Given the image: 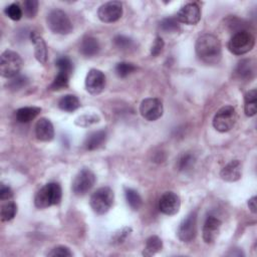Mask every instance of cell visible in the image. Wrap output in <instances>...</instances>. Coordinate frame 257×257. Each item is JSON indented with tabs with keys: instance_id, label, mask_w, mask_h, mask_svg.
Returning <instances> with one entry per match:
<instances>
[{
	"instance_id": "8fae6325",
	"label": "cell",
	"mask_w": 257,
	"mask_h": 257,
	"mask_svg": "<svg viewBox=\"0 0 257 257\" xmlns=\"http://www.w3.org/2000/svg\"><path fill=\"white\" fill-rule=\"evenodd\" d=\"M122 15V4L119 1H108L97 10V16L104 23H112L117 21Z\"/></svg>"
},
{
	"instance_id": "d590c367",
	"label": "cell",
	"mask_w": 257,
	"mask_h": 257,
	"mask_svg": "<svg viewBox=\"0 0 257 257\" xmlns=\"http://www.w3.org/2000/svg\"><path fill=\"white\" fill-rule=\"evenodd\" d=\"M131 233H132V228H130V227H123V228L117 230L111 236V243L112 244H121Z\"/></svg>"
},
{
	"instance_id": "f546056e",
	"label": "cell",
	"mask_w": 257,
	"mask_h": 257,
	"mask_svg": "<svg viewBox=\"0 0 257 257\" xmlns=\"http://www.w3.org/2000/svg\"><path fill=\"white\" fill-rule=\"evenodd\" d=\"M55 65L58 68L59 72L66 73L68 75L72 74L73 71V63L67 56H60L56 59Z\"/></svg>"
},
{
	"instance_id": "484cf974",
	"label": "cell",
	"mask_w": 257,
	"mask_h": 257,
	"mask_svg": "<svg viewBox=\"0 0 257 257\" xmlns=\"http://www.w3.org/2000/svg\"><path fill=\"white\" fill-rule=\"evenodd\" d=\"M124 196H125V200L127 205L133 209V210H139L142 207L143 204V200L142 197L140 196V194L131 188H125L124 189Z\"/></svg>"
},
{
	"instance_id": "3957f363",
	"label": "cell",
	"mask_w": 257,
	"mask_h": 257,
	"mask_svg": "<svg viewBox=\"0 0 257 257\" xmlns=\"http://www.w3.org/2000/svg\"><path fill=\"white\" fill-rule=\"evenodd\" d=\"M113 200V191L109 187H101L92 193L89 204L94 213L97 215H103L111 208Z\"/></svg>"
},
{
	"instance_id": "30bf717a",
	"label": "cell",
	"mask_w": 257,
	"mask_h": 257,
	"mask_svg": "<svg viewBox=\"0 0 257 257\" xmlns=\"http://www.w3.org/2000/svg\"><path fill=\"white\" fill-rule=\"evenodd\" d=\"M140 112L142 116L149 121L157 120L163 115V112H164L163 103L159 98H156V97L145 98L141 102Z\"/></svg>"
},
{
	"instance_id": "7c38bea8",
	"label": "cell",
	"mask_w": 257,
	"mask_h": 257,
	"mask_svg": "<svg viewBox=\"0 0 257 257\" xmlns=\"http://www.w3.org/2000/svg\"><path fill=\"white\" fill-rule=\"evenodd\" d=\"M176 19L187 25H195L201 19V9L197 3H187L178 11Z\"/></svg>"
},
{
	"instance_id": "d4e9b609",
	"label": "cell",
	"mask_w": 257,
	"mask_h": 257,
	"mask_svg": "<svg viewBox=\"0 0 257 257\" xmlns=\"http://www.w3.org/2000/svg\"><path fill=\"white\" fill-rule=\"evenodd\" d=\"M245 100V105H244V110L247 116H253L257 112V91L255 88L247 91L244 97Z\"/></svg>"
},
{
	"instance_id": "e575fe53",
	"label": "cell",
	"mask_w": 257,
	"mask_h": 257,
	"mask_svg": "<svg viewBox=\"0 0 257 257\" xmlns=\"http://www.w3.org/2000/svg\"><path fill=\"white\" fill-rule=\"evenodd\" d=\"M24 14L28 18H33L38 10V1L37 0H26L23 2L22 8Z\"/></svg>"
},
{
	"instance_id": "836d02e7",
	"label": "cell",
	"mask_w": 257,
	"mask_h": 257,
	"mask_svg": "<svg viewBox=\"0 0 257 257\" xmlns=\"http://www.w3.org/2000/svg\"><path fill=\"white\" fill-rule=\"evenodd\" d=\"M99 121V116L95 113H89V114H83L78 116L75 119V124L79 126H88L95 122Z\"/></svg>"
},
{
	"instance_id": "5bb4252c",
	"label": "cell",
	"mask_w": 257,
	"mask_h": 257,
	"mask_svg": "<svg viewBox=\"0 0 257 257\" xmlns=\"http://www.w3.org/2000/svg\"><path fill=\"white\" fill-rule=\"evenodd\" d=\"M181 207V199L174 192L164 193L159 200V209L162 213L172 216L179 212Z\"/></svg>"
},
{
	"instance_id": "83f0119b",
	"label": "cell",
	"mask_w": 257,
	"mask_h": 257,
	"mask_svg": "<svg viewBox=\"0 0 257 257\" xmlns=\"http://www.w3.org/2000/svg\"><path fill=\"white\" fill-rule=\"evenodd\" d=\"M69 77L70 75L63 73V72H59L57 73V75L54 77L53 81L51 82V84L49 85V89L50 90H60L62 88H65L68 86V81H69Z\"/></svg>"
},
{
	"instance_id": "d6986e66",
	"label": "cell",
	"mask_w": 257,
	"mask_h": 257,
	"mask_svg": "<svg viewBox=\"0 0 257 257\" xmlns=\"http://www.w3.org/2000/svg\"><path fill=\"white\" fill-rule=\"evenodd\" d=\"M256 72V64L253 59H243L241 60L236 69L235 74L241 80H251L255 76Z\"/></svg>"
},
{
	"instance_id": "8d00e7d4",
	"label": "cell",
	"mask_w": 257,
	"mask_h": 257,
	"mask_svg": "<svg viewBox=\"0 0 257 257\" xmlns=\"http://www.w3.org/2000/svg\"><path fill=\"white\" fill-rule=\"evenodd\" d=\"M28 80L25 76L23 75H16L12 78H10V80L7 82V86L12 89V90H18L21 89L22 87H24L27 84Z\"/></svg>"
},
{
	"instance_id": "9c48e42d",
	"label": "cell",
	"mask_w": 257,
	"mask_h": 257,
	"mask_svg": "<svg viewBox=\"0 0 257 257\" xmlns=\"http://www.w3.org/2000/svg\"><path fill=\"white\" fill-rule=\"evenodd\" d=\"M178 238L182 242H191L197 235V211L190 212L180 223L177 230Z\"/></svg>"
},
{
	"instance_id": "4316f807",
	"label": "cell",
	"mask_w": 257,
	"mask_h": 257,
	"mask_svg": "<svg viewBox=\"0 0 257 257\" xmlns=\"http://www.w3.org/2000/svg\"><path fill=\"white\" fill-rule=\"evenodd\" d=\"M196 163V159L194 155L190 153L182 154L177 160V169L181 172H186L191 170Z\"/></svg>"
},
{
	"instance_id": "603a6c76",
	"label": "cell",
	"mask_w": 257,
	"mask_h": 257,
	"mask_svg": "<svg viewBox=\"0 0 257 257\" xmlns=\"http://www.w3.org/2000/svg\"><path fill=\"white\" fill-rule=\"evenodd\" d=\"M80 106V101L77 96L73 94H65L58 100V107L61 110L71 112Z\"/></svg>"
},
{
	"instance_id": "60d3db41",
	"label": "cell",
	"mask_w": 257,
	"mask_h": 257,
	"mask_svg": "<svg viewBox=\"0 0 257 257\" xmlns=\"http://www.w3.org/2000/svg\"><path fill=\"white\" fill-rule=\"evenodd\" d=\"M12 196H13V192H12L11 188L9 186L2 184L1 188H0V199L3 201L9 200L12 198Z\"/></svg>"
},
{
	"instance_id": "f1b7e54d",
	"label": "cell",
	"mask_w": 257,
	"mask_h": 257,
	"mask_svg": "<svg viewBox=\"0 0 257 257\" xmlns=\"http://www.w3.org/2000/svg\"><path fill=\"white\" fill-rule=\"evenodd\" d=\"M17 213V205L14 202H8L1 208V220L8 222L12 220Z\"/></svg>"
},
{
	"instance_id": "4fadbf2b",
	"label": "cell",
	"mask_w": 257,
	"mask_h": 257,
	"mask_svg": "<svg viewBox=\"0 0 257 257\" xmlns=\"http://www.w3.org/2000/svg\"><path fill=\"white\" fill-rule=\"evenodd\" d=\"M105 86L104 73L96 68H91L85 77V88L91 94L100 93Z\"/></svg>"
},
{
	"instance_id": "cb8c5ba5",
	"label": "cell",
	"mask_w": 257,
	"mask_h": 257,
	"mask_svg": "<svg viewBox=\"0 0 257 257\" xmlns=\"http://www.w3.org/2000/svg\"><path fill=\"white\" fill-rule=\"evenodd\" d=\"M163 248V242L160 237L154 235L147 239L146 245L143 251V255L146 257H150L161 251Z\"/></svg>"
},
{
	"instance_id": "277c9868",
	"label": "cell",
	"mask_w": 257,
	"mask_h": 257,
	"mask_svg": "<svg viewBox=\"0 0 257 257\" xmlns=\"http://www.w3.org/2000/svg\"><path fill=\"white\" fill-rule=\"evenodd\" d=\"M46 23L48 28L56 34H69L73 29L69 17L60 9L50 10L46 16Z\"/></svg>"
},
{
	"instance_id": "8992f818",
	"label": "cell",
	"mask_w": 257,
	"mask_h": 257,
	"mask_svg": "<svg viewBox=\"0 0 257 257\" xmlns=\"http://www.w3.org/2000/svg\"><path fill=\"white\" fill-rule=\"evenodd\" d=\"M21 56L13 50H5L0 57V73L3 77L12 78L19 74L22 67Z\"/></svg>"
},
{
	"instance_id": "1f68e13d",
	"label": "cell",
	"mask_w": 257,
	"mask_h": 257,
	"mask_svg": "<svg viewBox=\"0 0 257 257\" xmlns=\"http://www.w3.org/2000/svg\"><path fill=\"white\" fill-rule=\"evenodd\" d=\"M137 69V66L130 62H118L115 66V72L119 77H125L128 74L133 73Z\"/></svg>"
},
{
	"instance_id": "52a82bcc",
	"label": "cell",
	"mask_w": 257,
	"mask_h": 257,
	"mask_svg": "<svg viewBox=\"0 0 257 257\" xmlns=\"http://www.w3.org/2000/svg\"><path fill=\"white\" fill-rule=\"evenodd\" d=\"M237 120V113L232 105L221 107L213 117V126L220 133L230 131Z\"/></svg>"
},
{
	"instance_id": "6da1fadb",
	"label": "cell",
	"mask_w": 257,
	"mask_h": 257,
	"mask_svg": "<svg viewBox=\"0 0 257 257\" xmlns=\"http://www.w3.org/2000/svg\"><path fill=\"white\" fill-rule=\"evenodd\" d=\"M198 57L207 64H217L222 57V45L219 38L213 34L201 35L195 44Z\"/></svg>"
},
{
	"instance_id": "ac0fdd59",
	"label": "cell",
	"mask_w": 257,
	"mask_h": 257,
	"mask_svg": "<svg viewBox=\"0 0 257 257\" xmlns=\"http://www.w3.org/2000/svg\"><path fill=\"white\" fill-rule=\"evenodd\" d=\"M242 165L239 160H232L220 172V177L226 182H236L241 178Z\"/></svg>"
},
{
	"instance_id": "44dd1931",
	"label": "cell",
	"mask_w": 257,
	"mask_h": 257,
	"mask_svg": "<svg viewBox=\"0 0 257 257\" xmlns=\"http://www.w3.org/2000/svg\"><path fill=\"white\" fill-rule=\"evenodd\" d=\"M106 140V132L104 130H99L91 133L84 141V148L87 151H93L101 147Z\"/></svg>"
},
{
	"instance_id": "4dcf8cb0",
	"label": "cell",
	"mask_w": 257,
	"mask_h": 257,
	"mask_svg": "<svg viewBox=\"0 0 257 257\" xmlns=\"http://www.w3.org/2000/svg\"><path fill=\"white\" fill-rule=\"evenodd\" d=\"M160 27L165 32H176L179 30V22L176 17H167L160 22Z\"/></svg>"
},
{
	"instance_id": "ffe728a7",
	"label": "cell",
	"mask_w": 257,
	"mask_h": 257,
	"mask_svg": "<svg viewBox=\"0 0 257 257\" xmlns=\"http://www.w3.org/2000/svg\"><path fill=\"white\" fill-rule=\"evenodd\" d=\"M99 48H100V46H99V43L96 38H94L92 36H86L82 39V41L80 43L79 51L85 57H91L98 53Z\"/></svg>"
},
{
	"instance_id": "9a60e30c",
	"label": "cell",
	"mask_w": 257,
	"mask_h": 257,
	"mask_svg": "<svg viewBox=\"0 0 257 257\" xmlns=\"http://www.w3.org/2000/svg\"><path fill=\"white\" fill-rule=\"evenodd\" d=\"M222 222L215 216H208L203 225V239L206 243H213L219 236Z\"/></svg>"
},
{
	"instance_id": "ba28073f",
	"label": "cell",
	"mask_w": 257,
	"mask_h": 257,
	"mask_svg": "<svg viewBox=\"0 0 257 257\" xmlns=\"http://www.w3.org/2000/svg\"><path fill=\"white\" fill-rule=\"evenodd\" d=\"M95 180H96L95 175L91 170H89L87 168L81 169L76 174V176L74 177V179L72 181V185H71L72 192L76 196L85 195L94 186Z\"/></svg>"
},
{
	"instance_id": "e0dca14e",
	"label": "cell",
	"mask_w": 257,
	"mask_h": 257,
	"mask_svg": "<svg viewBox=\"0 0 257 257\" xmlns=\"http://www.w3.org/2000/svg\"><path fill=\"white\" fill-rule=\"evenodd\" d=\"M30 40L34 46V55L38 62L41 64H45L47 61V45L44 39L36 32H30Z\"/></svg>"
},
{
	"instance_id": "ab89813d",
	"label": "cell",
	"mask_w": 257,
	"mask_h": 257,
	"mask_svg": "<svg viewBox=\"0 0 257 257\" xmlns=\"http://www.w3.org/2000/svg\"><path fill=\"white\" fill-rule=\"evenodd\" d=\"M164 45H165V43H164L163 38L158 36L155 39V41H154V43H153V45L151 47V54H152V56H158L162 52V50L164 48Z\"/></svg>"
},
{
	"instance_id": "d6a6232c",
	"label": "cell",
	"mask_w": 257,
	"mask_h": 257,
	"mask_svg": "<svg viewBox=\"0 0 257 257\" xmlns=\"http://www.w3.org/2000/svg\"><path fill=\"white\" fill-rule=\"evenodd\" d=\"M5 14L12 20L17 21L19 19H21L22 14H23V10L22 8L19 6L18 3H12L10 5H8L5 10H4Z\"/></svg>"
},
{
	"instance_id": "5b68a950",
	"label": "cell",
	"mask_w": 257,
	"mask_h": 257,
	"mask_svg": "<svg viewBox=\"0 0 257 257\" xmlns=\"http://www.w3.org/2000/svg\"><path fill=\"white\" fill-rule=\"evenodd\" d=\"M255 38L247 30L236 31L228 42V49L235 55H243L254 47Z\"/></svg>"
},
{
	"instance_id": "f35d334b",
	"label": "cell",
	"mask_w": 257,
	"mask_h": 257,
	"mask_svg": "<svg viewBox=\"0 0 257 257\" xmlns=\"http://www.w3.org/2000/svg\"><path fill=\"white\" fill-rule=\"evenodd\" d=\"M113 42L116 47H118L119 49H122V50L128 49L134 45V41L130 37H126L123 35L115 36L113 39Z\"/></svg>"
},
{
	"instance_id": "2e32d148",
	"label": "cell",
	"mask_w": 257,
	"mask_h": 257,
	"mask_svg": "<svg viewBox=\"0 0 257 257\" xmlns=\"http://www.w3.org/2000/svg\"><path fill=\"white\" fill-rule=\"evenodd\" d=\"M35 136L41 142H50L54 138L53 124L48 118L41 117L35 124Z\"/></svg>"
},
{
	"instance_id": "74e56055",
	"label": "cell",
	"mask_w": 257,
	"mask_h": 257,
	"mask_svg": "<svg viewBox=\"0 0 257 257\" xmlns=\"http://www.w3.org/2000/svg\"><path fill=\"white\" fill-rule=\"evenodd\" d=\"M47 255L50 257H70L72 256V252L68 247L59 245L51 249V251H49Z\"/></svg>"
},
{
	"instance_id": "7a4b0ae2",
	"label": "cell",
	"mask_w": 257,
	"mask_h": 257,
	"mask_svg": "<svg viewBox=\"0 0 257 257\" xmlns=\"http://www.w3.org/2000/svg\"><path fill=\"white\" fill-rule=\"evenodd\" d=\"M62 198V190L58 183L51 182L40 188L34 197V205L38 209H45L59 204Z\"/></svg>"
},
{
	"instance_id": "7402d4cb",
	"label": "cell",
	"mask_w": 257,
	"mask_h": 257,
	"mask_svg": "<svg viewBox=\"0 0 257 257\" xmlns=\"http://www.w3.org/2000/svg\"><path fill=\"white\" fill-rule=\"evenodd\" d=\"M41 111L40 107L37 106H24L18 108L15 111L16 120L21 123H27L33 120Z\"/></svg>"
},
{
	"instance_id": "b9f144b4",
	"label": "cell",
	"mask_w": 257,
	"mask_h": 257,
	"mask_svg": "<svg viewBox=\"0 0 257 257\" xmlns=\"http://www.w3.org/2000/svg\"><path fill=\"white\" fill-rule=\"evenodd\" d=\"M248 207L252 213H254V214L256 213L257 207H256V197L255 196H253L252 198H250L248 200Z\"/></svg>"
}]
</instances>
